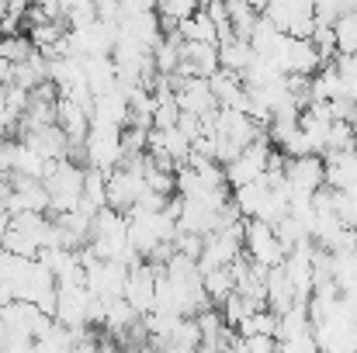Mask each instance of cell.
Masks as SVG:
<instances>
[{"label":"cell","instance_id":"obj_1","mask_svg":"<svg viewBox=\"0 0 357 353\" xmlns=\"http://www.w3.org/2000/svg\"><path fill=\"white\" fill-rule=\"evenodd\" d=\"M84 177H87V166L63 156V159H52L49 173H45V187H49V212L52 215H63V212H73L84 198Z\"/></svg>","mask_w":357,"mask_h":353},{"label":"cell","instance_id":"obj_2","mask_svg":"<svg viewBox=\"0 0 357 353\" xmlns=\"http://www.w3.org/2000/svg\"><path fill=\"white\" fill-rule=\"evenodd\" d=\"M243 253L260 263V267H278L288 256V246L281 242L278 229L264 219H246V235H243Z\"/></svg>","mask_w":357,"mask_h":353},{"label":"cell","instance_id":"obj_3","mask_svg":"<svg viewBox=\"0 0 357 353\" xmlns=\"http://www.w3.org/2000/svg\"><path fill=\"white\" fill-rule=\"evenodd\" d=\"M84 149H87V166H98V170L112 173L125 159L121 128L119 125H91V132L84 139Z\"/></svg>","mask_w":357,"mask_h":353},{"label":"cell","instance_id":"obj_4","mask_svg":"<svg viewBox=\"0 0 357 353\" xmlns=\"http://www.w3.org/2000/svg\"><path fill=\"white\" fill-rule=\"evenodd\" d=\"M156 277H160V270H156V263H149V260H135V263L128 267L125 298L132 301V308H135L139 315H149V312L156 308Z\"/></svg>","mask_w":357,"mask_h":353},{"label":"cell","instance_id":"obj_5","mask_svg":"<svg viewBox=\"0 0 357 353\" xmlns=\"http://www.w3.org/2000/svg\"><path fill=\"white\" fill-rule=\"evenodd\" d=\"M146 166V163H142ZM142 166H115L108 173V208L115 212H132L139 194L146 191V177H142Z\"/></svg>","mask_w":357,"mask_h":353},{"label":"cell","instance_id":"obj_6","mask_svg":"<svg viewBox=\"0 0 357 353\" xmlns=\"http://www.w3.org/2000/svg\"><path fill=\"white\" fill-rule=\"evenodd\" d=\"M84 270H87V288H91L94 295H101V298H121V295H125L128 263L98 256V260H91Z\"/></svg>","mask_w":357,"mask_h":353},{"label":"cell","instance_id":"obj_7","mask_svg":"<svg viewBox=\"0 0 357 353\" xmlns=\"http://www.w3.org/2000/svg\"><path fill=\"white\" fill-rule=\"evenodd\" d=\"M14 184V198H10V215L21 212H49V187L38 177H24V173H10Z\"/></svg>","mask_w":357,"mask_h":353},{"label":"cell","instance_id":"obj_8","mask_svg":"<svg viewBox=\"0 0 357 353\" xmlns=\"http://www.w3.org/2000/svg\"><path fill=\"white\" fill-rule=\"evenodd\" d=\"M17 139L31 142V146H35L42 156H49V159H63V156H70V135L63 132V125H59V121L24 128V132H17Z\"/></svg>","mask_w":357,"mask_h":353},{"label":"cell","instance_id":"obj_9","mask_svg":"<svg viewBox=\"0 0 357 353\" xmlns=\"http://www.w3.org/2000/svg\"><path fill=\"white\" fill-rule=\"evenodd\" d=\"M181 56L195 66L198 77H212L222 70V59H219V42H184L181 45Z\"/></svg>","mask_w":357,"mask_h":353},{"label":"cell","instance_id":"obj_10","mask_svg":"<svg viewBox=\"0 0 357 353\" xmlns=\"http://www.w3.org/2000/svg\"><path fill=\"white\" fill-rule=\"evenodd\" d=\"M49 166H52V159L42 156L31 142L14 139V173H24V177H38V180H45Z\"/></svg>","mask_w":357,"mask_h":353},{"label":"cell","instance_id":"obj_11","mask_svg":"<svg viewBox=\"0 0 357 353\" xmlns=\"http://www.w3.org/2000/svg\"><path fill=\"white\" fill-rule=\"evenodd\" d=\"M177 31H181L184 42H219V28H215V21H212V14L205 7H198L195 14H188L177 24Z\"/></svg>","mask_w":357,"mask_h":353},{"label":"cell","instance_id":"obj_12","mask_svg":"<svg viewBox=\"0 0 357 353\" xmlns=\"http://www.w3.org/2000/svg\"><path fill=\"white\" fill-rule=\"evenodd\" d=\"M219 59H222V66L226 70H233V73H243L246 66H250V59H253V45L246 42V38H226V42H219Z\"/></svg>","mask_w":357,"mask_h":353},{"label":"cell","instance_id":"obj_13","mask_svg":"<svg viewBox=\"0 0 357 353\" xmlns=\"http://www.w3.org/2000/svg\"><path fill=\"white\" fill-rule=\"evenodd\" d=\"M31 52H35L31 35H21V31H14V35H0V56H3V59H10V63H24Z\"/></svg>","mask_w":357,"mask_h":353},{"label":"cell","instance_id":"obj_14","mask_svg":"<svg viewBox=\"0 0 357 353\" xmlns=\"http://www.w3.org/2000/svg\"><path fill=\"white\" fill-rule=\"evenodd\" d=\"M66 21H70V28H84V24L98 21V0H73L66 7Z\"/></svg>","mask_w":357,"mask_h":353},{"label":"cell","instance_id":"obj_15","mask_svg":"<svg viewBox=\"0 0 357 353\" xmlns=\"http://www.w3.org/2000/svg\"><path fill=\"white\" fill-rule=\"evenodd\" d=\"M14 173V139H0V180Z\"/></svg>","mask_w":357,"mask_h":353},{"label":"cell","instance_id":"obj_16","mask_svg":"<svg viewBox=\"0 0 357 353\" xmlns=\"http://www.w3.org/2000/svg\"><path fill=\"white\" fill-rule=\"evenodd\" d=\"M160 0H121V14H139V10H156Z\"/></svg>","mask_w":357,"mask_h":353},{"label":"cell","instance_id":"obj_17","mask_svg":"<svg viewBox=\"0 0 357 353\" xmlns=\"http://www.w3.org/2000/svg\"><path fill=\"white\" fill-rule=\"evenodd\" d=\"M354 149H357V125H354Z\"/></svg>","mask_w":357,"mask_h":353},{"label":"cell","instance_id":"obj_18","mask_svg":"<svg viewBox=\"0 0 357 353\" xmlns=\"http://www.w3.org/2000/svg\"><path fill=\"white\" fill-rule=\"evenodd\" d=\"M198 3H202V7H205V3H212V0H198Z\"/></svg>","mask_w":357,"mask_h":353},{"label":"cell","instance_id":"obj_19","mask_svg":"<svg viewBox=\"0 0 357 353\" xmlns=\"http://www.w3.org/2000/svg\"><path fill=\"white\" fill-rule=\"evenodd\" d=\"M0 249H3V246H0Z\"/></svg>","mask_w":357,"mask_h":353}]
</instances>
